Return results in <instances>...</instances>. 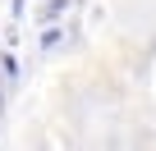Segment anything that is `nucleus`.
<instances>
[]
</instances>
